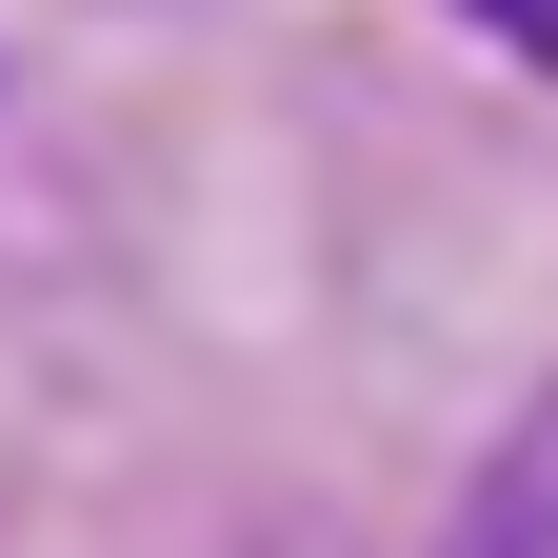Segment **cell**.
I'll use <instances>...</instances> for the list:
<instances>
[{"label": "cell", "instance_id": "1", "mask_svg": "<svg viewBox=\"0 0 558 558\" xmlns=\"http://www.w3.org/2000/svg\"><path fill=\"white\" fill-rule=\"evenodd\" d=\"M499 499L558 538V379H538V418H519V439H499Z\"/></svg>", "mask_w": 558, "mask_h": 558}, {"label": "cell", "instance_id": "3", "mask_svg": "<svg viewBox=\"0 0 558 558\" xmlns=\"http://www.w3.org/2000/svg\"><path fill=\"white\" fill-rule=\"evenodd\" d=\"M478 40H519V60H558V0H459Z\"/></svg>", "mask_w": 558, "mask_h": 558}, {"label": "cell", "instance_id": "2", "mask_svg": "<svg viewBox=\"0 0 558 558\" xmlns=\"http://www.w3.org/2000/svg\"><path fill=\"white\" fill-rule=\"evenodd\" d=\"M439 558H558V538H538V519L499 499V478H478V499H459V538H439Z\"/></svg>", "mask_w": 558, "mask_h": 558}]
</instances>
